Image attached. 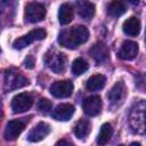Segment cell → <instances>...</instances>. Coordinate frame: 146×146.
<instances>
[{"label":"cell","instance_id":"obj_10","mask_svg":"<svg viewBox=\"0 0 146 146\" xmlns=\"http://www.w3.org/2000/svg\"><path fill=\"white\" fill-rule=\"evenodd\" d=\"M102 98L99 96H89L83 102V111L89 116H96L102 111Z\"/></svg>","mask_w":146,"mask_h":146},{"label":"cell","instance_id":"obj_14","mask_svg":"<svg viewBox=\"0 0 146 146\" xmlns=\"http://www.w3.org/2000/svg\"><path fill=\"white\" fill-rule=\"evenodd\" d=\"M91 57L97 62V63H103L107 59L108 57V48L105 43L103 42H97L95 43L90 50H89Z\"/></svg>","mask_w":146,"mask_h":146},{"label":"cell","instance_id":"obj_4","mask_svg":"<svg viewBox=\"0 0 146 146\" xmlns=\"http://www.w3.org/2000/svg\"><path fill=\"white\" fill-rule=\"evenodd\" d=\"M47 33L44 30L42 29H35V30H32L31 32H29L27 34L23 35L22 38H18L14 41L13 43V47L15 49H23L25 48L26 46L31 44L32 42L34 41H39V40H43L46 38Z\"/></svg>","mask_w":146,"mask_h":146},{"label":"cell","instance_id":"obj_2","mask_svg":"<svg viewBox=\"0 0 146 146\" xmlns=\"http://www.w3.org/2000/svg\"><path fill=\"white\" fill-rule=\"evenodd\" d=\"M29 84V80L18 71L10 68L5 74V89L6 90H15Z\"/></svg>","mask_w":146,"mask_h":146},{"label":"cell","instance_id":"obj_3","mask_svg":"<svg viewBox=\"0 0 146 146\" xmlns=\"http://www.w3.org/2000/svg\"><path fill=\"white\" fill-rule=\"evenodd\" d=\"M145 119V103L144 100H140L137 103V107L132 108L130 113V125L131 129L137 133L144 132V120Z\"/></svg>","mask_w":146,"mask_h":146},{"label":"cell","instance_id":"obj_21","mask_svg":"<svg viewBox=\"0 0 146 146\" xmlns=\"http://www.w3.org/2000/svg\"><path fill=\"white\" fill-rule=\"evenodd\" d=\"M127 11V5L123 1H112L107 7V13L112 17H120Z\"/></svg>","mask_w":146,"mask_h":146},{"label":"cell","instance_id":"obj_20","mask_svg":"<svg viewBox=\"0 0 146 146\" xmlns=\"http://www.w3.org/2000/svg\"><path fill=\"white\" fill-rule=\"evenodd\" d=\"M112 135H113V128H112V125L110 123H104L100 127V130H99V133H98V137H97L98 145H100V146L106 145L110 141Z\"/></svg>","mask_w":146,"mask_h":146},{"label":"cell","instance_id":"obj_26","mask_svg":"<svg viewBox=\"0 0 146 146\" xmlns=\"http://www.w3.org/2000/svg\"><path fill=\"white\" fill-rule=\"evenodd\" d=\"M55 146H71V144L67 141V140H64V139H62V140H59Z\"/></svg>","mask_w":146,"mask_h":146},{"label":"cell","instance_id":"obj_6","mask_svg":"<svg viewBox=\"0 0 146 146\" xmlns=\"http://www.w3.org/2000/svg\"><path fill=\"white\" fill-rule=\"evenodd\" d=\"M44 60L52 72L62 73L66 67V60L67 59H66L64 54H62L59 51H54V52H48Z\"/></svg>","mask_w":146,"mask_h":146},{"label":"cell","instance_id":"obj_27","mask_svg":"<svg viewBox=\"0 0 146 146\" xmlns=\"http://www.w3.org/2000/svg\"><path fill=\"white\" fill-rule=\"evenodd\" d=\"M130 146H141V145H140V143L135 141V143H131V144H130Z\"/></svg>","mask_w":146,"mask_h":146},{"label":"cell","instance_id":"obj_8","mask_svg":"<svg viewBox=\"0 0 146 146\" xmlns=\"http://www.w3.org/2000/svg\"><path fill=\"white\" fill-rule=\"evenodd\" d=\"M33 98L27 92H21L16 95L11 100V110L14 113H23L31 108Z\"/></svg>","mask_w":146,"mask_h":146},{"label":"cell","instance_id":"obj_16","mask_svg":"<svg viewBox=\"0 0 146 146\" xmlns=\"http://www.w3.org/2000/svg\"><path fill=\"white\" fill-rule=\"evenodd\" d=\"M74 15V9L70 3H64L59 7L58 11V21L62 25H66L72 22Z\"/></svg>","mask_w":146,"mask_h":146},{"label":"cell","instance_id":"obj_28","mask_svg":"<svg viewBox=\"0 0 146 146\" xmlns=\"http://www.w3.org/2000/svg\"><path fill=\"white\" fill-rule=\"evenodd\" d=\"M119 146H124V145H119Z\"/></svg>","mask_w":146,"mask_h":146},{"label":"cell","instance_id":"obj_18","mask_svg":"<svg viewBox=\"0 0 146 146\" xmlns=\"http://www.w3.org/2000/svg\"><path fill=\"white\" fill-rule=\"evenodd\" d=\"M124 91H125L124 83H123L122 81H119V82H116V83L112 87V89L110 90L107 97H108L110 102L116 103V102H119V100H121V99L123 98Z\"/></svg>","mask_w":146,"mask_h":146},{"label":"cell","instance_id":"obj_15","mask_svg":"<svg viewBox=\"0 0 146 146\" xmlns=\"http://www.w3.org/2000/svg\"><path fill=\"white\" fill-rule=\"evenodd\" d=\"M122 30H123V32H124L127 35L136 36V35H138L139 32H140V21H139L137 17L131 16V17H129L128 19H125V21L123 22Z\"/></svg>","mask_w":146,"mask_h":146},{"label":"cell","instance_id":"obj_19","mask_svg":"<svg viewBox=\"0 0 146 146\" xmlns=\"http://www.w3.org/2000/svg\"><path fill=\"white\" fill-rule=\"evenodd\" d=\"M90 129H91V125H90V122L86 119H81L76 122L75 127H74V135L75 137L78 138H86L89 132H90Z\"/></svg>","mask_w":146,"mask_h":146},{"label":"cell","instance_id":"obj_1","mask_svg":"<svg viewBox=\"0 0 146 146\" xmlns=\"http://www.w3.org/2000/svg\"><path fill=\"white\" fill-rule=\"evenodd\" d=\"M89 39V31L83 25H75L73 27L63 30L58 35V42L65 48L75 49L80 44L87 42Z\"/></svg>","mask_w":146,"mask_h":146},{"label":"cell","instance_id":"obj_22","mask_svg":"<svg viewBox=\"0 0 146 146\" xmlns=\"http://www.w3.org/2000/svg\"><path fill=\"white\" fill-rule=\"evenodd\" d=\"M79 15L84 19H90L95 15V5L91 2H79Z\"/></svg>","mask_w":146,"mask_h":146},{"label":"cell","instance_id":"obj_11","mask_svg":"<svg viewBox=\"0 0 146 146\" xmlns=\"http://www.w3.org/2000/svg\"><path fill=\"white\" fill-rule=\"evenodd\" d=\"M138 54V43L131 40H125L122 44L121 48L117 52V56L121 59L124 60H131L133 59Z\"/></svg>","mask_w":146,"mask_h":146},{"label":"cell","instance_id":"obj_13","mask_svg":"<svg viewBox=\"0 0 146 146\" xmlns=\"http://www.w3.org/2000/svg\"><path fill=\"white\" fill-rule=\"evenodd\" d=\"M75 112V108L71 104H59L52 111L51 116L57 121H68Z\"/></svg>","mask_w":146,"mask_h":146},{"label":"cell","instance_id":"obj_23","mask_svg":"<svg viewBox=\"0 0 146 146\" xmlns=\"http://www.w3.org/2000/svg\"><path fill=\"white\" fill-rule=\"evenodd\" d=\"M88 67H89V65L83 58H76V59H74L71 70L74 75H81L84 72H87Z\"/></svg>","mask_w":146,"mask_h":146},{"label":"cell","instance_id":"obj_9","mask_svg":"<svg viewBox=\"0 0 146 146\" xmlns=\"http://www.w3.org/2000/svg\"><path fill=\"white\" fill-rule=\"evenodd\" d=\"M50 133V125L46 122H39L27 133V140L31 143H38L44 139Z\"/></svg>","mask_w":146,"mask_h":146},{"label":"cell","instance_id":"obj_5","mask_svg":"<svg viewBox=\"0 0 146 146\" xmlns=\"http://www.w3.org/2000/svg\"><path fill=\"white\" fill-rule=\"evenodd\" d=\"M46 16V8L39 2H29L25 7V19L30 23L41 22Z\"/></svg>","mask_w":146,"mask_h":146},{"label":"cell","instance_id":"obj_29","mask_svg":"<svg viewBox=\"0 0 146 146\" xmlns=\"http://www.w3.org/2000/svg\"><path fill=\"white\" fill-rule=\"evenodd\" d=\"M0 51H1V49H0Z\"/></svg>","mask_w":146,"mask_h":146},{"label":"cell","instance_id":"obj_17","mask_svg":"<svg viewBox=\"0 0 146 146\" xmlns=\"http://www.w3.org/2000/svg\"><path fill=\"white\" fill-rule=\"evenodd\" d=\"M106 84V78L103 74H94L91 75L87 81V89L90 91H97L105 87Z\"/></svg>","mask_w":146,"mask_h":146},{"label":"cell","instance_id":"obj_24","mask_svg":"<svg viewBox=\"0 0 146 146\" xmlns=\"http://www.w3.org/2000/svg\"><path fill=\"white\" fill-rule=\"evenodd\" d=\"M38 108L41 112H48L51 108V102L49 99H47V98H41L38 102Z\"/></svg>","mask_w":146,"mask_h":146},{"label":"cell","instance_id":"obj_7","mask_svg":"<svg viewBox=\"0 0 146 146\" xmlns=\"http://www.w3.org/2000/svg\"><path fill=\"white\" fill-rule=\"evenodd\" d=\"M73 89V82L70 80L56 81L50 86V94L56 98H66L72 95Z\"/></svg>","mask_w":146,"mask_h":146},{"label":"cell","instance_id":"obj_25","mask_svg":"<svg viewBox=\"0 0 146 146\" xmlns=\"http://www.w3.org/2000/svg\"><path fill=\"white\" fill-rule=\"evenodd\" d=\"M24 64H25V66L27 68H33L34 67V58L32 56H27V58L25 59Z\"/></svg>","mask_w":146,"mask_h":146},{"label":"cell","instance_id":"obj_12","mask_svg":"<svg viewBox=\"0 0 146 146\" xmlns=\"http://www.w3.org/2000/svg\"><path fill=\"white\" fill-rule=\"evenodd\" d=\"M25 124L19 120H11L7 123L5 129V139L6 140H15L24 130Z\"/></svg>","mask_w":146,"mask_h":146}]
</instances>
